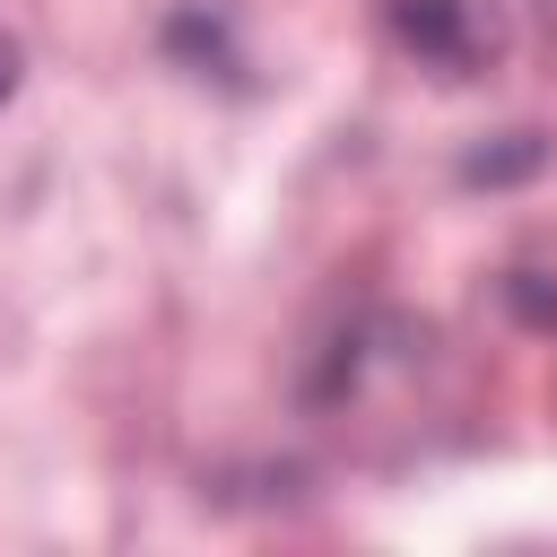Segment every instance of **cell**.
Instances as JSON below:
<instances>
[{"label": "cell", "instance_id": "6da1fadb", "mask_svg": "<svg viewBox=\"0 0 557 557\" xmlns=\"http://www.w3.org/2000/svg\"><path fill=\"white\" fill-rule=\"evenodd\" d=\"M392 26L409 52H426L444 78H461L479 61V35H470V0H392Z\"/></svg>", "mask_w": 557, "mask_h": 557}, {"label": "cell", "instance_id": "3957f363", "mask_svg": "<svg viewBox=\"0 0 557 557\" xmlns=\"http://www.w3.org/2000/svg\"><path fill=\"white\" fill-rule=\"evenodd\" d=\"M9 78H17V52H9V44H0V96H9Z\"/></svg>", "mask_w": 557, "mask_h": 557}, {"label": "cell", "instance_id": "7a4b0ae2", "mask_svg": "<svg viewBox=\"0 0 557 557\" xmlns=\"http://www.w3.org/2000/svg\"><path fill=\"white\" fill-rule=\"evenodd\" d=\"M540 157H548L540 131H505V148H470L461 174H470V183H522V174H540Z\"/></svg>", "mask_w": 557, "mask_h": 557}]
</instances>
